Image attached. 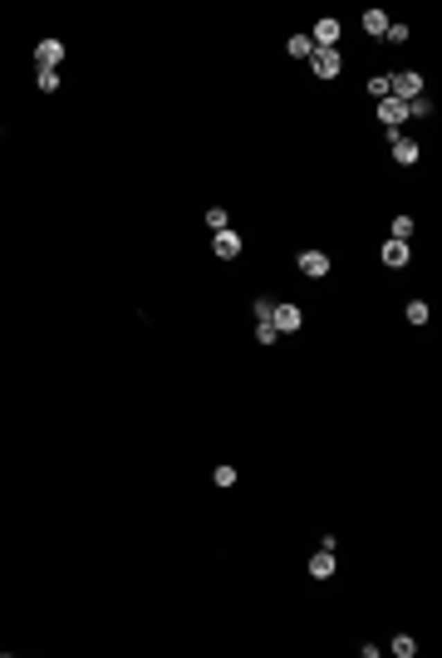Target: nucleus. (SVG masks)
I'll list each match as a JSON object with an SVG mask.
<instances>
[{
	"mask_svg": "<svg viewBox=\"0 0 442 658\" xmlns=\"http://www.w3.org/2000/svg\"><path fill=\"white\" fill-rule=\"evenodd\" d=\"M389 98H398V103H413V98H423V74H418V69H403V74H394V79H389Z\"/></svg>",
	"mask_w": 442,
	"mask_h": 658,
	"instance_id": "f257e3e1",
	"label": "nucleus"
},
{
	"mask_svg": "<svg viewBox=\"0 0 442 658\" xmlns=\"http://www.w3.org/2000/svg\"><path fill=\"white\" fill-rule=\"evenodd\" d=\"M378 123L389 128V138H398V128L408 123V103H398V98H378Z\"/></svg>",
	"mask_w": 442,
	"mask_h": 658,
	"instance_id": "f03ea898",
	"label": "nucleus"
},
{
	"mask_svg": "<svg viewBox=\"0 0 442 658\" xmlns=\"http://www.w3.org/2000/svg\"><path fill=\"white\" fill-rule=\"evenodd\" d=\"M310 64H315V79H339V69H344L339 49H315V54H310Z\"/></svg>",
	"mask_w": 442,
	"mask_h": 658,
	"instance_id": "7ed1b4c3",
	"label": "nucleus"
},
{
	"mask_svg": "<svg viewBox=\"0 0 442 658\" xmlns=\"http://www.w3.org/2000/svg\"><path fill=\"white\" fill-rule=\"evenodd\" d=\"M339 30H344V25H339L335 15H324V20H315L310 44H315V49H335V44H339Z\"/></svg>",
	"mask_w": 442,
	"mask_h": 658,
	"instance_id": "20e7f679",
	"label": "nucleus"
},
{
	"mask_svg": "<svg viewBox=\"0 0 442 658\" xmlns=\"http://www.w3.org/2000/svg\"><path fill=\"white\" fill-rule=\"evenodd\" d=\"M270 324H275V335H295V329L305 324V314H300V305H275Z\"/></svg>",
	"mask_w": 442,
	"mask_h": 658,
	"instance_id": "39448f33",
	"label": "nucleus"
},
{
	"mask_svg": "<svg viewBox=\"0 0 442 658\" xmlns=\"http://www.w3.org/2000/svg\"><path fill=\"white\" fill-rule=\"evenodd\" d=\"M60 60H64V44L60 39H39L35 44V69H60Z\"/></svg>",
	"mask_w": 442,
	"mask_h": 658,
	"instance_id": "423d86ee",
	"label": "nucleus"
},
{
	"mask_svg": "<svg viewBox=\"0 0 442 658\" xmlns=\"http://www.w3.org/2000/svg\"><path fill=\"white\" fill-rule=\"evenodd\" d=\"M378 260L389 265V270H403V265L413 260V251H408V241H394V236H389V241H383V251H378Z\"/></svg>",
	"mask_w": 442,
	"mask_h": 658,
	"instance_id": "0eeeda50",
	"label": "nucleus"
},
{
	"mask_svg": "<svg viewBox=\"0 0 442 658\" xmlns=\"http://www.w3.org/2000/svg\"><path fill=\"white\" fill-rule=\"evenodd\" d=\"M211 251H216L221 260H236V256H241V236H236L231 226H227V231H211Z\"/></svg>",
	"mask_w": 442,
	"mask_h": 658,
	"instance_id": "6e6552de",
	"label": "nucleus"
},
{
	"mask_svg": "<svg viewBox=\"0 0 442 658\" xmlns=\"http://www.w3.org/2000/svg\"><path fill=\"white\" fill-rule=\"evenodd\" d=\"M300 270L310 281H319V276H329V256L324 251H300Z\"/></svg>",
	"mask_w": 442,
	"mask_h": 658,
	"instance_id": "1a4fd4ad",
	"label": "nucleus"
},
{
	"mask_svg": "<svg viewBox=\"0 0 442 658\" xmlns=\"http://www.w3.org/2000/svg\"><path fill=\"white\" fill-rule=\"evenodd\" d=\"M364 35H373V39H383V35H389V10L369 6V10H364Z\"/></svg>",
	"mask_w": 442,
	"mask_h": 658,
	"instance_id": "9d476101",
	"label": "nucleus"
},
{
	"mask_svg": "<svg viewBox=\"0 0 442 658\" xmlns=\"http://www.w3.org/2000/svg\"><path fill=\"white\" fill-rule=\"evenodd\" d=\"M394 143V162H403V168H413L418 162V143L408 138V133H398V138H389Z\"/></svg>",
	"mask_w": 442,
	"mask_h": 658,
	"instance_id": "9b49d317",
	"label": "nucleus"
},
{
	"mask_svg": "<svg viewBox=\"0 0 442 658\" xmlns=\"http://www.w3.org/2000/svg\"><path fill=\"white\" fill-rule=\"evenodd\" d=\"M335 570H339V565H335V551H319V555L310 560V575H315V580H329Z\"/></svg>",
	"mask_w": 442,
	"mask_h": 658,
	"instance_id": "f8f14e48",
	"label": "nucleus"
},
{
	"mask_svg": "<svg viewBox=\"0 0 442 658\" xmlns=\"http://www.w3.org/2000/svg\"><path fill=\"white\" fill-rule=\"evenodd\" d=\"M285 54H295V60H310V54H315L310 35H290V39H285Z\"/></svg>",
	"mask_w": 442,
	"mask_h": 658,
	"instance_id": "ddd939ff",
	"label": "nucleus"
},
{
	"mask_svg": "<svg viewBox=\"0 0 442 658\" xmlns=\"http://www.w3.org/2000/svg\"><path fill=\"white\" fill-rule=\"evenodd\" d=\"M418 653V639L413 634H394V658H413Z\"/></svg>",
	"mask_w": 442,
	"mask_h": 658,
	"instance_id": "4468645a",
	"label": "nucleus"
},
{
	"mask_svg": "<svg viewBox=\"0 0 442 658\" xmlns=\"http://www.w3.org/2000/svg\"><path fill=\"white\" fill-rule=\"evenodd\" d=\"M403 314H408V324H427V319H432V310H427L423 300H408V310H403Z\"/></svg>",
	"mask_w": 442,
	"mask_h": 658,
	"instance_id": "2eb2a0df",
	"label": "nucleus"
},
{
	"mask_svg": "<svg viewBox=\"0 0 442 658\" xmlns=\"http://www.w3.org/2000/svg\"><path fill=\"white\" fill-rule=\"evenodd\" d=\"M35 84H39L44 94H54V89H60V69H35Z\"/></svg>",
	"mask_w": 442,
	"mask_h": 658,
	"instance_id": "dca6fc26",
	"label": "nucleus"
},
{
	"mask_svg": "<svg viewBox=\"0 0 442 658\" xmlns=\"http://www.w3.org/2000/svg\"><path fill=\"white\" fill-rule=\"evenodd\" d=\"M206 226H211V231H227V226H231L227 206H211V211H206Z\"/></svg>",
	"mask_w": 442,
	"mask_h": 658,
	"instance_id": "f3484780",
	"label": "nucleus"
},
{
	"mask_svg": "<svg viewBox=\"0 0 442 658\" xmlns=\"http://www.w3.org/2000/svg\"><path fill=\"white\" fill-rule=\"evenodd\" d=\"M394 241H408L413 236V216H394V231H389Z\"/></svg>",
	"mask_w": 442,
	"mask_h": 658,
	"instance_id": "a211bd4d",
	"label": "nucleus"
},
{
	"mask_svg": "<svg viewBox=\"0 0 442 658\" xmlns=\"http://www.w3.org/2000/svg\"><path fill=\"white\" fill-rule=\"evenodd\" d=\"M256 339H260V344H275L281 335H275V324H270V319H260V324H256Z\"/></svg>",
	"mask_w": 442,
	"mask_h": 658,
	"instance_id": "6ab92c4d",
	"label": "nucleus"
},
{
	"mask_svg": "<svg viewBox=\"0 0 442 658\" xmlns=\"http://www.w3.org/2000/svg\"><path fill=\"white\" fill-rule=\"evenodd\" d=\"M211 481H216V486H236V467H231V462H227V467H216V477H211Z\"/></svg>",
	"mask_w": 442,
	"mask_h": 658,
	"instance_id": "aec40b11",
	"label": "nucleus"
},
{
	"mask_svg": "<svg viewBox=\"0 0 442 658\" xmlns=\"http://www.w3.org/2000/svg\"><path fill=\"white\" fill-rule=\"evenodd\" d=\"M383 39H389V44H403V39H408V25H398V20H389V35H383Z\"/></svg>",
	"mask_w": 442,
	"mask_h": 658,
	"instance_id": "412c9836",
	"label": "nucleus"
},
{
	"mask_svg": "<svg viewBox=\"0 0 442 658\" xmlns=\"http://www.w3.org/2000/svg\"><path fill=\"white\" fill-rule=\"evenodd\" d=\"M427 114H432L427 98H413V103H408V118H427Z\"/></svg>",
	"mask_w": 442,
	"mask_h": 658,
	"instance_id": "4be33fe9",
	"label": "nucleus"
},
{
	"mask_svg": "<svg viewBox=\"0 0 442 658\" xmlns=\"http://www.w3.org/2000/svg\"><path fill=\"white\" fill-rule=\"evenodd\" d=\"M369 94H373V98H389V79L373 74V79H369Z\"/></svg>",
	"mask_w": 442,
	"mask_h": 658,
	"instance_id": "5701e85b",
	"label": "nucleus"
},
{
	"mask_svg": "<svg viewBox=\"0 0 442 658\" xmlns=\"http://www.w3.org/2000/svg\"><path fill=\"white\" fill-rule=\"evenodd\" d=\"M251 310H256V324H260V319H270V314H275V300H256Z\"/></svg>",
	"mask_w": 442,
	"mask_h": 658,
	"instance_id": "b1692460",
	"label": "nucleus"
}]
</instances>
